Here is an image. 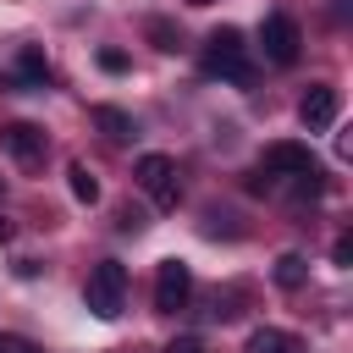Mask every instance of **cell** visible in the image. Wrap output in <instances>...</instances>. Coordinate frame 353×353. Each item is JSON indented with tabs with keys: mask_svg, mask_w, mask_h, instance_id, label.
Here are the masks:
<instances>
[{
	"mask_svg": "<svg viewBox=\"0 0 353 353\" xmlns=\"http://www.w3.org/2000/svg\"><path fill=\"white\" fill-rule=\"evenodd\" d=\"M188 298H193V265L188 259H160V270H154V309L176 314V309H188Z\"/></svg>",
	"mask_w": 353,
	"mask_h": 353,
	"instance_id": "cell-4",
	"label": "cell"
},
{
	"mask_svg": "<svg viewBox=\"0 0 353 353\" xmlns=\"http://www.w3.org/2000/svg\"><path fill=\"white\" fill-rule=\"evenodd\" d=\"M204 72H210V77H226V83H248V77H254L248 44H243L237 28H215V33L204 39Z\"/></svg>",
	"mask_w": 353,
	"mask_h": 353,
	"instance_id": "cell-1",
	"label": "cell"
},
{
	"mask_svg": "<svg viewBox=\"0 0 353 353\" xmlns=\"http://www.w3.org/2000/svg\"><path fill=\"white\" fill-rule=\"evenodd\" d=\"M143 226V210H121V232H138Z\"/></svg>",
	"mask_w": 353,
	"mask_h": 353,
	"instance_id": "cell-19",
	"label": "cell"
},
{
	"mask_svg": "<svg viewBox=\"0 0 353 353\" xmlns=\"http://www.w3.org/2000/svg\"><path fill=\"white\" fill-rule=\"evenodd\" d=\"M303 276H309V259H303V254H281V259H276V287H281V292H298Z\"/></svg>",
	"mask_w": 353,
	"mask_h": 353,
	"instance_id": "cell-11",
	"label": "cell"
},
{
	"mask_svg": "<svg viewBox=\"0 0 353 353\" xmlns=\"http://www.w3.org/2000/svg\"><path fill=\"white\" fill-rule=\"evenodd\" d=\"M188 6H215V0H188Z\"/></svg>",
	"mask_w": 353,
	"mask_h": 353,
	"instance_id": "cell-21",
	"label": "cell"
},
{
	"mask_svg": "<svg viewBox=\"0 0 353 353\" xmlns=\"http://www.w3.org/2000/svg\"><path fill=\"white\" fill-rule=\"evenodd\" d=\"M94 127H99L105 138H116V143L138 138V121H132L127 110H116V105H94Z\"/></svg>",
	"mask_w": 353,
	"mask_h": 353,
	"instance_id": "cell-10",
	"label": "cell"
},
{
	"mask_svg": "<svg viewBox=\"0 0 353 353\" xmlns=\"http://www.w3.org/2000/svg\"><path fill=\"white\" fill-rule=\"evenodd\" d=\"M0 143H6V154H11L17 165H39L44 149H50L44 127H33V121H11V127H0Z\"/></svg>",
	"mask_w": 353,
	"mask_h": 353,
	"instance_id": "cell-6",
	"label": "cell"
},
{
	"mask_svg": "<svg viewBox=\"0 0 353 353\" xmlns=\"http://www.w3.org/2000/svg\"><path fill=\"white\" fill-rule=\"evenodd\" d=\"M165 353H204V342H199V336H171Z\"/></svg>",
	"mask_w": 353,
	"mask_h": 353,
	"instance_id": "cell-16",
	"label": "cell"
},
{
	"mask_svg": "<svg viewBox=\"0 0 353 353\" xmlns=\"http://www.w3.org/2000/svg\"><path fill=\"white\" fill-rule=\"evenodd\" d=\"M259 50H265V61H270V66H292V61H298V50H303L298 22H292L287 11H270V17L259 22Z\"/></svg>",
	"mask_w": 353,
	"mask_h": 353,
	"instance_id": "cell-3",
	"label": "cell"
},
{
	"mask_svg": "<svg viewBox=\"0 0 353 353\" xmlns=\"http://www.w3.org/2000/svg\"><path fill=\"white\" fill-rule=\"evenodd\" d=\"M331 259H336V265H353V237H336V243H331Z\"/></svg>",
	"mask_w": 353,
	"mask_h": 353,
	"instance_id": "cell-18",
	"label": "cell"
},
{
	"mask_svg": "<svg viewBox=\"0 0 353 353\" xmlns=\"http://www.w3.org/2000/svg\"><path fill=\"white\" fill-rule=\"evenodd\" d=\"M66 182H72V199H77V204H99V182H94V171H88L83 160L66 171Z\"/></svg>",
	"mask_w": 353,
	"mask_h": 353,
	"instance_id": "cell-13",
	"label": "cell"
},
{
	"mask_svg": "<svg viewBox=\"0 0 353 353\" xmlns=\"http://www.w3.org/2000/svg\"><path fill=\"white\" fill-rule=\"evenodd\" d=\"M83 303H88L99 320H116V314L127 309V265H121V259H99V265L88 270Z\"/></svg>",
	"mask_w": 353,
	"mask_h": 353,
	"instance_id": "cell-2",
	"label": "cell"
},
{
	"mask_svg": "<svg viewBox=\"0 0 353 353\" xmlns=\"http://www.w3.org/2000/svg\"><path fill=\"white\" fill-rule=\"evenodd\" d=\"M336 110H342V94H336L331 83H314V88L303 94V105H298V121H303L309 132H325V127L336 121Z\"/></svg>",
	"mask_w": 353,
	"mask_h": 353,
	"instance_id": "cell-8",
	"label": "cell"
},
{
	"mask_svg": "<svg viewBox=\"0 0 353 353\" xmlns=\"http://www.w3.org/2000/svg\"><path fill=\"white\" fill-rule=\"evenodd\" d=\"M265 171H276V176H320L309 143H292V138H281V143L265 149Z\"/></svg>",
	"mask_w": 353,
	"mask_h": 353,
	"instance_id": "cell-7",
	"label": "cell"
},
{
	"mask_svg": "<svg viewBox=\"0 0 353 353\" xmlns=\"http://www.w3.org/2000/svg\"><path fill=\"white\" fill-rule=\"evenodd\" d=\"M6 237H11V221H0V243H6Z\"/></svg>",
	"mask_w": 353,
	"mask_h": 353,
	"instance_id": "cell-20",
	"label": "cell"
},
{
	"mask_svg": "<svg viewBox=\"0 0 353 353\" xmlns=\"http://www.w3.org/2000/svg\"><path fill=\"white\" fill-rule=\"evenodd\" d=\"M149 39H154V44H160V50H176V33H171V28H165V22H149Z\"/></svg>",
	"mask_w": 353,
	"mask_h": 353,
	"instance_id": "cell-15",
	"label": "cell"
},
{
	"mask_svg": "<svg viewBox=\"0 0 353 353\" xmlns=\"http://www.w3.org/2000/svg\"><path fill=\"white\" fill-rule=\"evenodd\" d=\"M132 176H138V188L160 204V210H176V199H182V188H176V165L165 160V154H143L138 165H132Z\"/></svg>",
	"mask_w": 353,
	"mask_h": 353,
	"instance_id": "cell-5",
	"label": "cell"
},
{
	"mask_svg": "<svg viewBox=\"0 0 353 353\" xmlns=\"http://www.w3.org/2000/svg\"><path fill=\"white\" fill-rule=\"evenodd\" d=\"M243 353H303V342L292 336V331H276V325H259L248 342H243Z\"/></svg>",
	"mask_w": 353,
	"mask_h": 353,
	"instance_id": "cell-9",
	"label": "cell"
},
{
	"mask_svg": "<svg viewBox=\"0 0 353 353\" xmlns=\"http://www.w3.org/2000/svg\"><path fill=\"white\" fill-rule=\"evenodd\" d=\"M0 353H44V347H33L28 336H11V331H0Z\"/></svg>",
	"mask_w": 353,
	"mask_h": 353,
	"instance_id": "cell-14",
	"label": "cell"
},
{
	"mask_svg": "<svg viewBox=\"0 0 353 353\" xmlns=\"http://www.w3.org/2000/svg\"><path fill=\"white\" fill-rule=\"evenodd\" d=\"M17 72H22V83H28V88H44V83H50V61H44L33 44L17 55Z\"/></svg>",
	"mask_w": 353,
	"mask_h": 353,
	"instance_id": "cell-12",
	"label": "cell"
},
{
	"mask_svg": "<svg viewBox=\"0 0 353 353\" xmlns=\"http://www.w3.org/2000/svg\"><path fill=\"white\" fill-rule=\"evenodd\" d=\"M99 66H105V72H127V55H121V50H99Z\"/></svg>",
	"mask_w": 353,
	"mask_h": 353,
	"instance_id": "cell-17",
	"label": "cell"
}]
</instances>
